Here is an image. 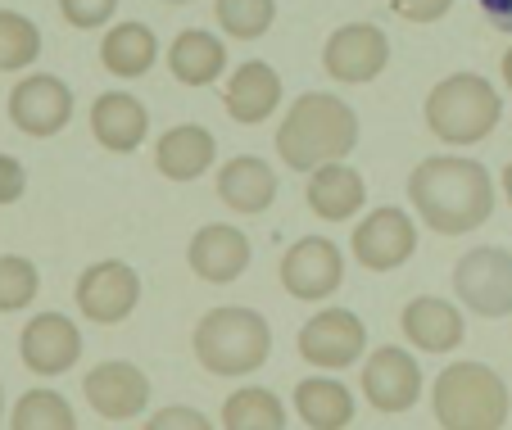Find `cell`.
<instances>
[{
    "instance_id": "cell-1",
    "label": "cell",
    "mask_w": 512,
    "mask_h": 430,
    "mask_svg": "<svg viewBox=\"0 0 512 430\" xmlns=\"http://www.w3.org/2000/svg\"><path fill=\"white\" fill-rule=\"evenodd\" d=\"M408 200L435 236H467L494 213V177L467 154H431L408 172Z\"/></svg>"
},
{
    "instance_id": "cell-2",
    "label": "cell",
    "mask_w": 512,
    "mask_h": 430,
    "mask_svg": "<svg viewBox=\"0 0 512 430\" xmlns=\"http://www.w3.org/2000/svg\"><path fill=\"white\" fill-rule=\"evenodd\" d=\"M358 145V114L331 91H304L290 100V114L277 127V154L295 172H318L327 163H345Z\"/></svg>"
},
{
    "instance_id": "cell-3",
    "label": "cell",
    "mask_w": 512,
    "mask_h": 430,
    "mask_svg": "<svg viewBox=\"0 0 512 430\" xmlns=\"http://www.w3.org/2000/svg\"><path fill=\"white\" fill-rule=\"evenodd\" d=\"M512 412L508 381L490 363L458 358L431 385V417L440 430H503Z\"/></svg>"
},
{
    "instance_id": "cell-4",
    "label": "cell",
    "mask_w": 512,
    "mask_h": 430,
    "mask_svg": "<svg viewBox=\"0 0 512 430\" xmlns=\"http://www.w3.org/2000/svg\"><path fill=\"white\" fill-rule=\"evenodd\" d=\"M195 363L209 376H250L272 358V326L245 304H223L195 322Z\"/></svg>"
},
{
    "instance_id": "cell-5",
    "label": "cell",
    "mask_w": 512,
    "mask_h": 430,
    "mask_svg": "<svg viewBox=\"0 0 512 430\" xmlns=\"http://www.w3.org/2000/svg\"><path fill=\"white\" fill-rule=\"evenodd\" d=\"M426 127L445 145H476L499 127L503 100L499 86L481 73H449L426 91Z\"/></svg>"
},
{
    "instance_id": "cell-6",
    "label": "cell",
    "mask_w": 512,
    "mask_h": 430,
    "mask_svg": "<svg viewBox=\"0 0 512 430\" xmlns=\"http://www.w3.org/2000/svg\"><path fill=\"white\" fill-rule=\"evenodd\" d=\"M295 349L309 367L322 372H345L368 354V326L358 322L354 308H322L295 335Z\"/></svg>"
},
{
    "instance_id": "cell-7",
    "label": "cell",
    "mask_w": 512,
    "mask_h": 430,
    "mask_svg": "<svg viewBox=\"0 0 512 430\" xmlns=\"http://www.w3.org/2000/svg\"><path fill=\"white\" fill-rule=\"evenodd\" d=\"M454 295L476 317H508L512 313V254L503 245L467 249L454 263Z\"/></svg>"
},
{
    "instance_id": "cell-8",
    "label": "cell",
    "mask_w": 512,
    "mask_h": 430,
    "mask_svg": "<svg viewBox=\"0 0 512 430\" xmlns=\"http://www.w3.org/2000/svg\"><path fill=\"white\" fill-rule=\"evenodd\" d=\"M277 277L290 299L318 304V299L336 295V290L345 286V254H340V245L327 236H300L281 254Z\"/></svg>"
},
{
    "instance_id": "cell-9",
    "label": "cell",
    "mask_w": 512,
    "mask_h": 430,
    "mask_svg": "<svg viewBox=\"0 0 512 430\" xmlns=\"http://www.w3.org/2000/svg\"><path fill=\"white\" fill-rule=\"evenodd\" d=\"M73 295H78V308L87 322L118 326L141 304V277H136V268L123 263V258H100V263H91L78 277Z\"/></svg>"
},
{
    "instance_id": "cell-10",
    "label": "cell",
    "mask_w": 512,
    "mask_h": 430,
    "mask_svg": "<svg viewBox=\"0 0 512 430\" xmlns=\"http://www.w3.org/2000/svg\"><path fill=\"white\" fill-rule=\"evenodd\" d=\"M390 64V41L377 23H345L327 37L322 46V68L327 77L349 86H363V82H377Z\"/></svg>"
},
{
    "instance_id": "cell-11",
    "label": "cell",
    "mask_w": 512,
    "mask_h": 430,
    "mask_svg": "<svg viewBox=\"0 0 512 430\" xmlns=\"http://www.w3.org/2000/svg\"><path fill=\"white\" fill-rule=\"evenodd\" d=\"M73 118V91H68L64 77L55 73H28L19 86L10 91V123L23 136H59Z\"/></svg>"
},
{
    "instance_id": "cell-12",
    "label": "cell",
    "mask_w": 512,
    "mask_h": 430,
    "mask_svg": "<svg viewBox=\"0 0 512 430\" xmlns=\"http://www.w3.org/2000/svg\"><path fill=\"white\" fill-rule=\"evenodd\" d=\"M349 249L368 272H395L417 254V227L404 209L386 204V209L358 222L354 236H349Z\"/></svg>"
},
{
    "instance_id": "cell-13",
    "label": "cell",
    "mask_w": 512,
    "mask_h": 430,
    "mask_svg": "<svg viewBox=\"0 0 512 430\" xmlns=\"http://www.w3.org/2000/svg\"><path fill=\"white\" fill-rule=\"evenodd\" d=\"M363 399L377 412L395 417V412H408L417 399H422V367L408 349L399 344H381L377 354H368L363 363Z\"/></svg>"
},
{
    "instance_id": "cell-14",
    "label": "cell",
    "mask_w": 512,
    "mask_h": 430,
    "mask_svg": "<svg viewBox=\"0 0 512 430\" xmlns=\"http://www.w3.org/2000/svg\"><path fill=\"white\" fill-rule=\"evenodd\" d=\"M186 263L209 286H232L250 268V236L236 222H204L186 245Z\"/></svg>"
},
{
    "instance_id": "cell-15",
    "label": "cell",
    "mask_w": 512,
    "mask_h": 430,
    "mask_svg": "<svg viewBox=\"0 0 512 430\" xmlns=\"http://www.w3.org/2000/svg\"><path fill=\"white\" fill-rule=\"evenodd\" d=\"M82 394L105 421H132L150 403V376L127 358H109L82 376Z\"/></svg>"
},
{
    "instance_id": "cell-16",
    "label": "cell",
    "mask_w": 512,
    "mask_h": 430,
    "mask_svg": "<svg viewBox=\"0 0 512 430\" xmlns=\"http://www.w3.org/2000/svg\"><path fill=\"white\" fill-rule=\"evenodd\" d=\"M19 358L37 376H64L82 358V331L64 313H37L19 335Z\"/></svg>"
},
{
    "instance_id": "cell-17",
    "label": "cell",
    "mask_w": 512,
    "mask_h": 430,
    "mask_svg": "<svg viewBox=\"0 0 512 430\" xmlns=\"http://www.w3.org/2000/svg\"><path fill=\"white\" fill-rule=\"evenodd\" d=\"M399 326H404L408 344L422 349V354H454L467 335V322H463V313H458V304H449V299H440V295L408 299L404 313H399Z\"/></svg>"
},
{
    "instance_id": "cell-18",
    "label": "cell",
    "mask_w": 512,
    "mask_h": 430,
    "mask_svg": "<svg viewBox=\"0 0 512 430\" xmlns=\"http://www.w3.org/2000/svg\"><path fill=\"white\" fill-rule=\"evenodd\" d=\"M223 105H227V114H232L236 123H245V127L272 118V114H277V105H281V77H277V68L263 64V59H245V64L227 77Z\"/></svg>"
},
{
    "instance_id": "cell-19",
    "label": "cell",
    "mask_w": 512,
    "mask_h": 430,
    "mask_svg": "<svg viewBox=\"0 0 512 430\" xmlns=\"http://www.w3.org/2000/svg\"><path fill=\"white\" fill-rule=\"evenodd\" d=\"M213 159H218V141L200 123H177L155 141V168L168 182H195L213 168Z\"/></svg>"
},
{
    "instance_id": "cell-20",
    "label": "cell",
    "mask_w": 512,
    "mask_h": 430,
    "mask_svg": "<svg viewBox=\"0 0 512 430\" xmlns=\"http://www.w3.org/2000/svg\"><path fill=\"white\" fill-rule=\"evenodd\" d=\"M218 200L232 213H268L277 200V172L259 154H236L218 168Z\"/></svg>"
},
{
    "instance_id": "cell-21",
    "label": "cell",
    "mask_w": 512,
    "mask_h": 430,
    "mask_svg": "<svg viewBox=\"0 0 512 430\" xmlns=\"http://www.w3.org/2000/svg\"><path fill=\"white\" fill-rule=\"evenodd\" d=\"M91 132H96V141L109 154H132V150H141L145 132H150V114L127 91H105L91 105Z\"/></svg>"
},
{
    "instance_id": "cell-22",
    "label": "cell",
    "mask_w": 512,
    "mask_h": 430,
    "mask_svg": "<svg viewBox=\"0 0 512 430\" xmlns=\"http://www.w3.org/2000/svg\"><path fill=\"white\" fill-rule=\"evenodd\" d=\"M309 209L327 222H349L363 200H368V182H363V172L349 168V163H327V168L309 172V191H304Z\"/></svg>"
},
{
    "instance_id": "cell-23",
    "label": "cell",
    "mask_w": 512,
    "mask_h": 430,
    "mask_svg": "<svg viewBox=\"0 0 512 430\" xmlns=\"http://www.w3.org/2000/svg\"><path fill=\"white\" fill-rule=\"evenodd\" d=\"M295 417L309 430H345L354 421V394L336 376H304L295 385Z\"/></svg>"
},
{
    "instance_id": "cell-24",
    "label": "cell",
    "mask_w": 512,
    "mask_h": 430,
    "mask_svg": "<svg viewBox=\"0 0 512 430\" xmlns=\"http://www.w3.org/2000/svg\"><path fill=\"white\" fill-rule=\"evenodd\" d=\"M168 68H173V77L182 86H209L223 77L227 46L204 28H186V32H177L173 46H168Z\"/></svg>"
},
{
    "instance_id": "cell-25",
    "label": "cell",
    "mask_w": 512,
    "mask_h": 430,
    "mask_svg": "<svg viewBox=\"0 0 512 430\" xmlns=\"http://www.w3.org/2000/svg\"><path fill=\"white\" fill-rule=\"evenodd\" d=\"M155 55H159V37L150 23L127 19V23H114L100 37V64L114 77H145L155 68Z\"/></svg>"
},
{
    "instance_id": "cell-26",
    "label": "cell",
    "mask_w": 512,
    "mask_h": 430,
    "mask_svg": "<svg viewBox=\"0 0 512 430\" xmlns=\"http://www.w3.org/2000/svg\"><path fill=\"white\" fill-rule=\"evenodd\" d=\"M223 430H286V403L263 385H241L223 403Z\"/></svg>"
},
{
    "instance_id": "cell-27",
    "label": "cell",
    "mask_w": 512,
    "mask_h": 430,
    "mask_svg": "<svg viewBox=\"0 0 512 430\" xmlns=\"http://www.w3.org/2000/svg\"><path fill=\"white\" fill-rule=\"evenodd\" d=\"M10 430H78V412L59 390H28L14 403Z\"/></svg>"
},
{
    "instance_id": "cell-28",
    "label": "cell",
    "mask_w": 512,
    "mask_h": 430,
    "mask_svg": "<svg viewBox=\"0 0 512 430\" xmlns=\"http://www.w3.org/2000/svg\"><path fill=\"white\" fill-rule=\"evenodd\" d=\"M41 55V28L19 10H0V73L32 68Z\"/></svg>"
},
{
    "instance_id": "cell-29",
    "label": "cell",
    "mask_w": 512,
    "mask_h": 430,
    "mask_svg": "<svg viewBox=\"0 0 512 430\" xmlns=\"http://www.w3.org/2000/svg\"><path fill=\"white\" fill-rule=\"evenodd\" d=\"M213 19L227 37L259 41L268 37L272 19H277V0H213Z\"/></svg>"
},
{
    "instance_id": "cell-30",
    "label": "cell",
    "mask_w": 512,
    "mask_h": 430,
    "mask_svg": "<svg viewBox=\"0 0 512 430\" xmlns=\"http://www.w3.org/2000/svg\"><path fill=\"white\" fill-rule=\"evenodd\" d=\"M41 272L32 258L23 254H0V313H19L37 299Z\"/></svg>"
},
{
    "instance_id": "cell-31",
    "label": "cell",
    "mask_w": 512,
    "mask_h": 430,
    "mask_svg": "<svg viewBox=\"0 0 512 430\" xmlns=\"http://www.w3.org/2000/svg\"><path fill=\"white\" fill-rule=\"evenodd\" d=\"M59 14H64L73 28L91 32V28H105V23L114 19L118 0H59Z\"/></svg>"
},
{
    "instance_id": "cell-32",
    "label": "cell",
    "mask_w": 512,
    "mask_h": 430,
    "mask_svg": "<svg viewBox=\"0 0 512 430\" xmlns=\"http://www.w3.org/2000/svg\"><path fill=\"white\" fill-rule=\"evenodd\" d=\"M145 430H213V421L200 408H186V403H168V408L150 412Z\"/></svg>"
},
{
    "instance_id": "cell-33",
    "label": "cell",
    "mask_w": 512,
    "mask_h": 430,
    "mask_svg": "<svg viewBox=\"0 0 512 430\" xmlns=\"http://www.w3.org/2000/svg\"><path fill=\"white\" fill-rule=\"evenodd\" d=\"M390 10L404 23H435L454 10V0H390Z\"/></svg>"
},
{
    "instance_id": "cell-34",
    "label": "cell",
    "mask_w": 512,
    "mask_h": 430,
    "mask_svg": "<svg viewBox=\"0 0 512 430\" xmlns=\"http://www.w3.org/2000/svg\"><path fill=\"white\" fill-rule=\"evenodd\" d=\"M28 191V168L14 154H0V204H19Z\"/></svg>"
},
{
    "instance_id": "cell-35",
    "label": "cell",
    "mask_w": 512,
    "mask_h": 430,
    "mask_svg": "<svg viewBox=\"0 0 512 430\" xmlns=\"http://www.w3.org/2000/svg\"><path fill=\"white\" fill-rule=\"evenodd\" d=\"M485 14V23L499 32H512V0H476Z\"/></svg>"
},
{
    "instance_id": "cell-36",
    "label": "cell",
    "mask_w": 512,
    "mask_h": 430,
    "mask_svg": "<svg viewBox=\"0 0 512 430\" xmlns=\"http://www.w3.org/2000/svg\"><path fill=\"white\" fill-rule=\"evenodd\" d=\"M503 82H508V91H512V46L503 50Z\"/></svg>"
},
{
    "instance_id": "cell-37",
    "label": "cell",
    "mask_w": 512,
    "mask_h": 430,
    "mask_svg": "<svg viewBox=\"0 0 512 430\" xmlns=\"http://www.w3.org/2000/svg\"><path fill=\"white\" fill-rule=\"evenodd\" d=\"M503 195H508V204H512V159H508V168H503Z\"/></svg>"
},
{
    "instance_id": "cell-38",
    "label": "cell",
    "mask_w": 512,
    "mask_h": 430,
    "mask_svg": "<svg viewBox=\"0 0 512 430\" xmlns=\"http://www.w3.org/2000/svg\"><path fill=\"white\" fill-rule=\"evenodd\" d=\"M0 417H5V390H0Z\"/></svg>"
},
{
    "instance_id": "cell-39",
    "label": "cell",
    "mask_w": 512,
    "mask_h": 430,
    "mask_svg": "<svg viewBox=\"0 0 512 430\" xmlns=\"http://www.w3.org/2000/svg\"><path fill=\"white\" fill-rule=\"evenodd\" d=\"M164 5H191V0H164Z\"/></svg>"
}]
</instances>
